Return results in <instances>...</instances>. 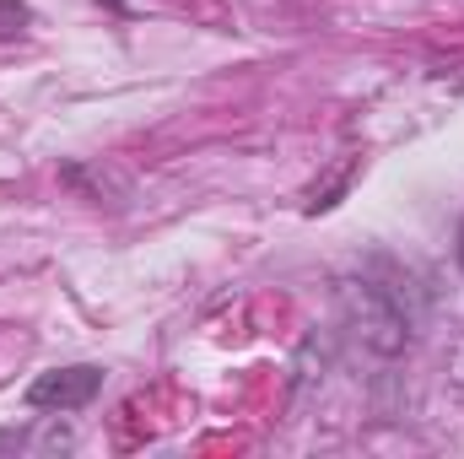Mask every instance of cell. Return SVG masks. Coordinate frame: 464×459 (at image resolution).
<instances>
[{
	"label": "cell",
	"instance_id": "cell-2",
	"mask_svg": "<svg viewBox=\"0 0 464 459\" xmlns=\"http://www.w3.org/2000/svg\"><path fill=\"white\" fill-rule=\"evenodd\" d=\"M98 389H103V367L76 362V367L38 373V378L27 384V405H33V411H60V416H71V411H87V405L98 400Z\"/></svg>",
	"mask_w": 464,
	"mask_h": 459
},
{
	"label": "cell",
	"instance_id": "cell-4",
	"mask_svg": "<svg viewBox=\"0 0 464 459\" xmlns=\"http://www.w3.org/2000/svg\"><path fill=\"white\" fill-rule=\"evenodd\" d=\"M459 265H464V222H459Z\"/></svg>",
	"mask_w": 464,
	"mask_h": 459
},
{
	"label": "cell",
	"instance_id": "cell-3",
	"mask_svg": "<svg viewBox=\"0 0 464 459\" xmlns=\"http://www.w3.org/2000/svg\"><path fill=\"white\" fill-rule=\"evenodd\" d=\"M22 22H27V5L22 0H0V38L22 33Z\"/></svg>",
	"mask_w": 464,
	"mask_h": 459
},
{
	"label": "cell",
	"instance_id": "cell-1",
	"mask_svg": "<svg viewBox=\"0 0 464 459\" xmlns=\"http://www.w3.org/2000/svg\"><path fill=\"white\" fill-rule=\"evenodd\" d=\"M341 303H346L351 330L362 336L367 351L394 356V351H405V346H411L416 319H411V308L400 303V292H394V287H378V281H346Z\"/></svg>",
	"mask_w": 464,
	"mask_h": 459
}]
</instances>
